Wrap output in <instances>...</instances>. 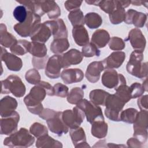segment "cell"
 Listing matches in <instances>:
<instances>
[{
	"instance_id": "1",
	"label": "cell",
	"mask_w": 148,
	"mask_h": 148,
	"mask_svg": "<svg viewBox=\"0 0 148 148\" xmlns=\"http://www.w3.org/2000/svg\"><path fill=\"white\" fill-rule=\"evenodd\" d=\"M143 60V52L134 50L130 57L129 61L126 65L127 72L132 76L142 79L147 76V63L142 62Z\"/></svg>"
},
{
	"instance_id": "2",
	"label": "cell",
	"mask_w": 148,
	"mask_h": 148,
	"mask_svg": "<svg viewBox=\"0 0 148 148\" xmlns=\"http://www.w3.org/2000/svg\"><path fill=\"white\" fill-rule=\"evenodd\" d=\"M35 138L25 128H21L18 131L6 137L3 140V145L9 147H28L33 145Z\"/></svg>"
},
{
	"instance_id": "3",
	"label": "cell",
	"mask_w": 148,
	"mask_h": 148,
	"mask_svg": "<svg viewBox=\"0 0 148 148\" xmlns=\"http://www.w3.org/2000/svg\"><path fill=\"white\" fill-rule=\"evenodd\" d=\"M1 94L12 93L14 96L20 98L24 95L26 88L20 77L12 75L1 81Z\"/></svg>"
},
{
	"instance_id": "4",
	"label": "cell",
	"mask_w": 148,
	"mask_h": 148,
	"mask_svg": "<svg viewBox=\"0 0 148 148\" xmlns=\"http://www.w3.org/2000/svg\"><path fill=\"white\" fill-rule=\"evenodd\" d=\"M41 21L40 17L28 10V16L23 23H19L13 27L14 31L22 37L31 36Z\"/></svg>"
},
{
	"instance_id": "5",
	"label": "cell",
	"mask_w": 148,
	"mask_h": 148,
	"mask_svg": "<svg viewBox=\"0 0 148 148\" xmlns=\"http://www.w3.org/2000/svg\"><path fill=\"white\" fill-rule=\"evenodd\" d=\"M125 103H124L114 94H109L105 101V114L107 118L114 121H120V114L122 111Z\"/></svg>"
},
{
	"instance_id": "6",
	"label": "cell",
	"mask_w": 148,
	"mask_h": 148,
	"mask_svg": "<svg viewBox=\"0 0 148 148\" xmlns=\"http://www.w3.org/2000/svg\"><path fill=\"white\" fill-rule=\"evenodd\" d=\"M84 113L87 122L92 124L94 121L104 120L101 108L86 99H82L76 105Z\"/></svg>"
},
{
	"instance_id": "7",
	"label": "cell",
	"mask_w": 148,
	"mask_h": 148,
	"mask_svg": "<svg viewBox=\"0 0 148 148\" xmlns=\"http://www.w3.org/2000/svg\"><path fill=\"white\" fill-rule=\"evenodd\" d=\"M134 124V137L145 143L147 139L148 112L147 110L138 112Z\"/></svg>"
},
{
	"instance_id": "8",
	"label": "cell",
	"mask_w": 148,
	"mask_h": 148,
	"mask_svg": "<svg viewBox=\"0 0 148 148\" xmlns=\"http://www.w3.org/2000/svg\"><path fill=\"white\" fill-rule=\"evenodd\" d=\"M84 117V113L77 106L74 107L72 110L68 109L61 112V118L62 121L70 129L80 127Z\"/></svg>"
},
{
	"instance_id": "9",
	"label": "cell",
	"mask_w": 148,
	"mask_h": 148,
	"mask_svg": "<svg viewBox=\"0 0 148 148\" xmlns=\"http://www.w3.org/2000/svg\"><path fill=\"white\" fill-rule=\"evenodd\" d=\"M101 81L102 84L108 88L115 89L120 85L126 84L124 76L113 69H106L102 76Z\"/></svg>"
},
{
	"instance_id": "10",
	"label": "cell",
	"mask_w": 148,
	"mask_h": 148,
	"mask_svg": "<svg viewBox=\"0 0 148 148\" xmlns=\"http://www.w3.org/2000/svg\"><path fill=\"white\" fill-rule=\"evenodd\" d=\"M19 120L20 115L16 111L8 117H2L0 121L1 134L10 135L16 132Z\"/></svg>"
},
{
	"instance_id": "11",
	"label": "cell",
	"mask_w": 148,
	"mask_h": 148,
	"mask_svg": "<svg viewBox=\"0 0 148 148\" xmlns=\"http://www.w3.org/2000/svg\"><path fill=\"white\" fill-rule=\"evenodd\" d=\"M61 55L55 54L50 57L45 67V75L50 79H57L61 76Z\"/></svg>"
},
{
	"instance_id": "12",
	"label": "cell",
	"mask_w": 148,
	"mask_h": 148,
	"mask_svg": "<svg viewBox=\"0 0 148 148\" xmlns=\"http://www.w3.org/2000/svg\"><path fill=\"white\" fill-rule=\"evenodd\" d=\"M1 60L5 63L6 66L10 71H19L23 66V62L21 58L15 54L9 53L7 50L1 47Z\"/></svg>"
},
{
	"instance_id": "13",
	"label": "cell",
	"mask_w": 148,
	"mask_h": 148,
	"mask_svg": "<svg viewBox=\"0 0 148 148\" xmlns=\"http://www.w3.org/2000/svg\"><path fill=\"white\" fill-rule=\"evenodd\" d=\"M127 40H128L132 48L135 50L143 52L146 47V40L142 31L138 28L132 29L128 34Z\"/></svg>"
},
{
	"instance_id": "14",
	"label": "cell",
	"mask_w": 148,
	"mask_h": 148,
	"mask_svg": "<svg viewBox=\"0 0 148 148\" xmlns=\"http://www.w3.org/2000/svg\"><path fill=\"white\" fill-rule=\"evenodd\" d=\"M83 58V56L80 51L72 49L61 55V62L62 68H66L72 65L80 64Z\"/></svg>"
},
{
	"instance_id": "15",
	"label": "cell",
	"mask_w": 148,
	"mask_h": 148,
	"mask_svg": "<svg viewBox=\"0 0 148 148\" xmlns=\"http://www.w3.org/2000/svg\"><path fill=\"white\" fill-rule=\"evenodd\" d=\"M147 14L134 9H129L125 12L124 22L127 24H133L136 28L143 27L147 21Z\"/></svg>"
},
{
	"instance_id": "16",
	"label": "cell",
	"mask_w": 148,
	"mask_h": 148,
	"mask_svg": "<svg viewBox=\"0 0 148 148\" xmlns=\"http://www.w3.org/2000/svg\"><path fill=\"white\" fill-rule=\"evenodd\" d=\"M61 112H58L55 116L46 120L48 128L50 131L58 136L66 134L69 130V128L64 124L61 118Z\"/></svg>"
},
{
	"instance_id": "17",
	"label": "cell",
	"mask_w": 148,
	"mask_h": 148,
	"mask_svg": "<svg viewBox=\"0 0 148 148\" xmlns=\"http://www.w3.org/2000/svg\"><path fill=\"white\" fill-rule=\"evenodd\" d=\"M52 32L50 28L45 23H40L30 36L32 42L45 43L50 38Z\"/></svg>"
},
{
	"instance_id": "18",
	"label": "cell",
	"mask_w": 148,
	"mask_h": 148,
	"mask_svg": "<svg viewBox=\"0 0 148 148\" xmlns=\"http://www.w3.org/2000/svg\"><path fill=\"white\" fill-rule=\"evenodd\" d=\"M125 58V54L123 51H117L112 53L102 62L105 69H114L119 68Z\"/></svg>"
},
{
	"instance_id": "19",
	"label": "cell",
	"mask_w": 148,
	"mask_h": 148,
	"mask_svg": "<svg viewBox=\"0 0 148 148\" xmlns=\"http://www.w3.org/2000/svg\"><path fill=\"white\" fill-rule=\"evenodd\" d=\"M105 69L102 61H93L87 66L85 76L88 82L92 83L97 82L101 76V73Z\"/></svg>"
},
{
	"instance_id": "20",
	"label": "cell",
	"mask_w": 148,
	"mask_h": 148,
	"mask_svg": "<svg viewBox=\"0 0 148 148\" xmlns=\"http://www.w3.org/2000/svg\"><path fill=\"white\" fill-rule=\"evenodd\" d=\"M61 77L65 84H72L81 82L84 77V73L79 68L66 69L62 71Z\"/></svg>"
},
{
	"instance_id": "21",
	"label": "cell",
	"mask_w": 148,
	"mask_h": 148,
	"mask_svg": "<svg viewBox=\"0 0 148 148\" xmlns=\"http://www.w3.org/2000/svg\"><path fill=\"white\" fill-rule=\"evenodd\" d=\"M16 99L10 96H6L0 101V115L6 117L11 115L17 107Z\"/></svg>"
},
{
	"instance_id": "22",
	"label": "cell",
	"mask_w": 148,
	"mask_h": 148,
	"mask_svg": "<svg viewBox=\"0 0 148 148\" xmlns=\"http://www.w3.org/2000/svg\"><path fill=\"white\" fill-rule=\"evenodd\" d=\"M40 8L43 14H47L50 19L57 18L61 15V10L57 3L54 1H40Z\"/></svg>"
},
{
	"instance_id": "23",
	"label": "cell",
	"mask_w": 148,
	"mask_h": 148,
	"mask_svg": "<svg viewBox=\"0 0 148 148\" xmlns=\"http://www.w3.org/2000/svg\"><path fill=\"white\" fill-rule=\"evenodd\" d=\"M69 135L72 142L75 147H90V145L86 142L85 132L83 128L77 127L71 129Z\"/></svg>"
},
{
	"instance_id": "24",
	"label": "cell",
	"mask_w": 148,
	"mask_h": 148,
	"mask_svg": "<svg viewBox=\"0 0 148 148\" xmlns=\"http://www.w3.org/2000/svg\"><path fill=\"white\" fill-rule=\"evenodd\" d=\"M110 35L109 32L103 29L96 30L92 35L91 42L97 48L104 47L110 40Z\"/></svg>"
},
{
	"instance_id": "25",
	"label": "cell",
	"mask_w": 148,
	"mask_h": 148,
	"mask_svg": "<svg viewBox=\"0 0 148 148\" xmlns=\"http://www.w3.org/2000/svg\"><path fill=\"white\" fill-rule=\"evenodd\" d=\"M72 36L75 43L80 46H84L89 43V35L84 26L73 27Z\"/></svg>"
},
{
	"instance_id": "26",
	"label": "cell",
	"mask_w": 148,
	"mask_h": 148,
	"mask_svg": "<svg viewBox=\"0 0 148 148\" xmlns=\"http://www.w3.org/2000/svg\"><path fill=\"white\" fill-rule=\"evenodd\" d=\"M17 42L16 38L7 31L5 24L1 23L0 25V43L5 47H11Z\"/></svg>"
},
{
	"instance_id": "27",
	"label": "cell",
	"mask_w": 148,
	"mask_h": 148,
	"mask_svg": "<svg viewBox=\"0 0 148 148\" xmlns=\"http://www.w3.org/2000/svg\"><path fill=\"white\" fill-rule=\"evenodd\" d=\"M91 124V132L93 136L98 139H102L107 135L108 125L104 120L96 121Z\"/></svg>"
},
{
	"instance_id": "28",
	"label": "cell",
	"mask_w": 148,
	"mask_h": 148,
	"mask_svg": "<svg viewBox=\"0 0 148 148\" xmlns=\"http://www.w3.org/2000/svg\"><path fill=\"white\" fill-rule=\"evenodd\" d=\"M110 94L101 89H95L90 91L89 98L90 101L95 105L105 106L106 99Z\"/></svg>"
},
{
	"instance_id": "29",
	"label": "cell",
	"mask_w": 148,
	"mask_h": 148,
	"mask_svg": "<svg viewBox=\"0 0 148 148\" xmlns=\"http://www.w3.org/2000/svg\"><path fill=\"white\" fill-rule=\"evenodd\" d=\"M37 147H62V144L60 141L55 140L48 134L38 138L36 142Z\"/></svg>"
},
{
	"instance_id": "30",
	"label": "cell",
	"mask_w": 148,
	"mask_h": 148,
	"mask_svg": "<svg viewBox=\"0 0 148 148\" xmlns=\"http://www.w3.org/2000/svg\"><path fill=\"white\" fill-rule=\"evenodd\" d=\"M28 52L34 57H44L47 56V49L45 43L32 42L29 43Z\"/></svg>"
},
{
	"instance_id": "31",
	"label": "cell",
	"mask_w": 148,
	"mask_h": 148,
	"mask_svg": "<svg viewBox=\"0 0 148 148\" xmlns=\"http://www.w3.org/2000/svg\"><path fill=\"white\" fill-rule=\"evenodd\" d=\"M69 47V43L67 38L54 39L50 45V50L56 54H59L67 50Z\"/></svg>"
},
{
	"instance_id": "32",
	"label": "cell",
	"mask_w": 148,
	"mask_h": 148,
	"mask_svg": "<svg viewBox=\"0 0 148 148\" xmlns=\"http://www.w3.org/2000/svg\"><path fill=\"white\" fill-rule=\"evenodd\" d=\"M102 23L101 16L95 12H90L84 16V24L90 29L99 27Z\"/></svg>"
},
{
	"instance_id": "33",
	"label": "cell",
	"mask_w": 148,
	"mask_h": 148,
	"mask_svg": "<svg viewBox=\"0 0 148 148\" xmlns=\"http://www.w3.org/2000/svg\"><path fill=\"white\" fill-rule=\"evenodd\" d=\"M24 102L28 110L32 114L39 115L43 109L42 102L33 99L28 94L24 97Z\"/></svg>"
},
{
	"instance_id": "34",
	"label": "cell",
	"mask_w": 148,
	"mask_h": 148,
	"mask_svg": "<svg viewBox=\"0 0 148 148\" xmlns=\"http://www.w3.org/2000/svg\"><path fill=\"white\" fill-rule=\"evenodd\" d=\"M29 43L26 40H18L10 48V51L17 56H23L28 52Z\"/></svg>"
},
{
	"instance_id": "35",
	"label": "cell",
	"mask_w": 148,
	"mask_h": 148,
	"mask_svg": "<svg viewBox=\"0 0 148 148\" xmlns=\"http://www.w3.org/2000/svg\"><path fill=\"white\" fill-rule=\"evenodd\" d=\"M68 17L73 27L84 26V17L82 11L80 9L70 12Z\"/></svg>"
},
{
	"instance_id": "36",
	"label": "cell",
	"mask_w": 148,
	"mask_h": 148,
	"mask_svg": "<svg viewBox=\"0 0 148 148\" xmlns=\"http://www.w3.org/2000/svg\"><path fill=\"white\" fill-rule=\"evenodd\" d=\"M138 111L134 108H128L120 112V121L123 122L133 124L137 117Z\"/></svg>"
},
{
	"instance_id": "37",
	"label": "cell",
	"mask_w": 148,
	"mask_h": 148,
	"mask_svg": "<svg viewBox=\"0 0 148 148\" xmlns=\"http://www.w3.org/2000/svg\"><path fill=\"white\" fill-rule=\"evenodd\" d=\"M84 97V91L80 87L73 88L67 95V101L71 104L77 105Z\"/></svg>"
},
{
	"instance_id": "38",
	"label": "cell",
	"mask_w": 148,
	"mask_h": 148,
	"mask_svg": "<svg viewBox=\"0 0 148 148\" xmlns=\"http://www.w3.org/2000/svg\"><path fill=\"white\" fill-rule=\"evenodd\" d=\"M46 95V90L39 83L33 87L28 94V95L31 98L38 102H42Z\"/></svg>"
},
{
	"instance_id": "39",
	"label": "cell",
	"mask_w": 148,
	"mask_h": 148,
	"mask_svg": "<svg viewBox=\"0 0 148 148\" xmlns=\"http://www.w3.org/2000/svg\"><path fill=\"white\" fill-rule=\"evenodd\" d=\"M114 90H116V93L114 94L124 103H126L131 99L130 87L126 84L120 85Z\"/></svg>"
},
{
	"instance_id": "40",
	"label": "cell",
	"mask_w": 148,
	"mask_h": 148,
	"mask_svg": "<svg viewBox=\"0 0 148 148\" xmlns=\"http://www.w3.org/2000/svg\"><path fill=\"white\" fill-rule=\"evenodd\" d=\"M109 20L113 24H119L124 21L125 10L123 8H117L112 13L109 14Z\"/></svg>"
},
{
	"instance_id": "41",
	"label": "cell",
	"mask_w": 148,
	"mask_h": 148,
	"mask_svg": "<svg viewBox=\"0 0 148 148\" xmlns=\"http://www.w3.org/2000/svg\"><path fill=\"white\" fill-rule=\"evenodd\" d=\"M30 133L35 137L39 138L42 136L48 134L47 127L39 123H34L29 128Z\"/></svg>"
},
{
	"instance_id": "42",
	"label": "cell",
	"mask_w": 148,
	"mask_h": 148,
	"mask_svg": "<svg viewBox=\"0 0 148 148\" xmlns=\"http://www.w3.org/2000/svg\"><path fill=\"white\" fill-rule=\"evenodd\" d=\"M82 53L83 57H92L94 56L99 57L101 53L98 48H97L93 43L90 42L82 47Z\"/></svg>"
},
{
	"instance_id": "43",
	"label": "cell",
	"mask_w": 148,
	"mask_h": 148,
	"mask_svg": "<svg viewBox=\"0 0 148 148\" xmlns=\"http://www.w3.org/2000/svg\"><path fill=\"white\" fill-rule=\"evenodd\" d=\"M25 78L26 81L31 84H38L41 81L40 75L36 69L28 70L25 75Z\"/></svg>"
},
{
	"instance_id": "44",
	"label": "cell",
	"mask_w": 148,
	"mask_h": 148,
	"mask_svg": "<svg viewBox=\"0 0 148 148\" xmlns=\"http://www.w3.org/2000/svg\"><path fill=\"white\" fill-rule=\"evenodd\" d=\"M98 6L104 12L108 13L109 14L112 13L116 9H117L116 0H103L100 1Z\"/></svg>"
},
{
	"instance_id": "45",
	"label": "cell",
	"mask_w": 148,
	"mask_h": 148,
	"mask_svg": "<svg viewBox=\"0 0 148 148\" xmlns=\"http://www.w3.org/2000/svg\"><path fill=\"white\" fill-rule=\"evenodd\" d=\"M13 14L14 17L19 23H23L28 16V10L23 5L17 6L13 10Z\"/></svg>"
},
{
	"instance_id": "46",
	"label": "cell",
	"mask_w": 148,
	"mask_h": 148,
	"mask_svg": "<svg viewBox=\"0 0 148 148\" xmlns=\"http://www.w3.org/2000/svg\"><path fill=\"white\" fill-rule=\"evenodd\" d=\"M108 44L110 49L114 51L122 50L125 48V46L124 41L121 38L117 36L111 38Z\"/></svg>"
},
{
	"instance_id": "47",
	"label": "cell",
	"mask_w": 148,
	"mask_h": 148,
	"mask_svg": "<svg viewBox=\"0 0 148 148\" xmlns=\"http://www.w3.org/2000/svg\"><path fill=\"white\" fill-rule=\"evenodd\" d=\"M131 99L139 98L142 96L145 90L143 86V85L139 83H132L130 87Z\"/></svg>"
},
{
	"instance_id": "48",
	"label": "cell",
	"mask_w": 148,
	"mask_h": 148,
	"mask_svg": "<svg viewBox=\"0 0 148 148\" xmlns=\"http://www.w3.org/2000/svg\"><path fill=\"white\" fill-rule=\"evenodd\" d=\"M58 28L57 33L53 36L54 39L60 38H67L68 31L64 21L61 18H57Z\"/></svg>"
},
{
	"instance_id": "49",
	"label": "cell",
	"mask_w": 148,
	"mask_h": 148,
	"mask_svg": "<svg viewBox=\"0 0 148 148\" xmlns=\"http://www.w3.org/2000/svg\"><path fill=\"white\" fill-rule=\"evenodd\" d=\"M54 95L60 97L62 98H65L67 97L68 94L69 89L68 87L60 83H58L54 85Z\"/></svg>"
},
{
	"instance_id": "50",
	"label": "cell",
	"mask_w": 148,
	"mask_h": 148,
	"mask_svg": "<svg viewBox=\"0 0 148 148\" xmlns=\"http://www.w3.org/2000/svg\"><path fill=\"white\" fill-rule=\"evenodd\" d=\"M48 60V56H46L44 57H33L32 58V64L36 69H42L46 67Z\"/></svg>"
},
{
	"instance_id": "51",
	"label": "cell",
	"mask_w": 148,
	"mask_h": 148,
	"mask_svg": "<svg viewBox=\"0 0 148 148\" xmlns=\"http://www.w3.org/2000/svg\"><path fill=\"white\" fill-rule=\"evenodd\" d=\"M82 2V1H66L64 6L68 11L71 12L79 9Z\"/></svg>"
},
{
	"instance_id": "52",
	"label": "cell",
	"mask_w": 148,
	"mask_h": 148,
	"mask_svg": "<svg viewBox=\"0 0 148 148\" xmlns=\"http://www.w3.org/2000/svg\"><path fill=\"white\" fill-rule=\"evenodd\" d=\"M57 113H58V112H56L53 109L46 108V109H43L42 112L39 114V116L40 118L47 120L55 116L57 114Z\"/></svg>"
},
{
	"instance_id": "53",
	"label": "cell",
	"mask_w": 148,
	"mask_h": 148,
	"mask_svg": "<svg viewBox=\"0 0 148 148\" xmlns=\"http://www.w3.org/2000/svg\"><path fill=\"white\" fill-rule=\"evenodd\" d=\"M148 95H145L139 97L137 101V104L140 110H147L148 108Z\"/></svg>"
},
{
	"instance_id": "54",
	"label": "cell",
	"mask_w": 148,
	"mask_h": 148,
	"mask_svg": "<svg viewBox=\"0 0 148 148\" xmlns=\"http://www.w3.org/2000/svg\"><path fill=\"white\" fill-rule=\"evenodd\" d=\"M127 144L128 147H142L143 146V144L141 142L139 139L136 138L135 137H132L127 142Z\"/></svg>"
},
{
	"instance_id": "55",
	"label": "cell",
	"mask_w": 148,
	"mask_h": 148,
	"mask_svg": "<svg viewBox=\"0 0 148 148\" xmlns=\"http://www.w3.org/2000/svg\"><path fill=\"white\" fill-rule=\"evenodd\" d=\"M41 86H42L46 90L47 95L49 96H53L54 95V88L48 82L45 81H40L39 83Z\"/></svg>"
},
{
	"instance_id": "56",
	"label": "cell",
	"mask_w": 148,
	"mask_h": 148,
	"mask_svg": "<svg viewBox=\"0 0 148 148\" xmlns=\"http://www.w3.org/2000/svg\"><path fill=\"white\" fill-rule=\"evenodd\" d=\"M85 2L89 4V5H95V6H98V4L100 2V1H92V0H86Z\"/></svg>"
},
{
	"instance_id": "57",
	"label": "cell",
	"mask_w": 148,
	"mask_h": 148,
	"mask_svg": "<svg viewBox=\"0 0 148 148\" xmlns=\"http://www.w3.org/2000/svg\"><path fill=\"white\" fill-rule=\"evenodd\" d=\"M143 1H131V3H132L133 5L135 6H140L143 4Z\"/></svg>"
},
{
	"instance_id": "58",
	"label": "cell",
	"mask_w": 148,
	"mask_h": 148,
	"mask_svg": "<svg viewBox=\"0 0 148 148\" xmlns=\"http://www.w3.org/2000/svg\"><path fill=\"white\" fill-rule=\"evenodd\" d=\"M147 79L144 81V82L143 83V84H142V85H143V87H144V88H145V91H147Z\"/></svg>"
}]
</instances>
